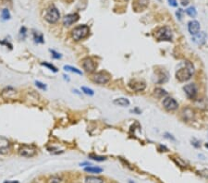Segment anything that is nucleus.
I'll return each instance as SVG.
<instances>
[{"mask_svg":"<svg viewBox=\"0 0 208 183\" xmlns=\"http://www.w3.org/2000/svg\"><path fill=\"white\" fill-rule=\"evenodd\" d=\"M193 71H194V69H193L192 64L189 61H184L180 65V68L177 70L176 78L181 82L187 81L191 78V76L193 74Z\"/></svg>","mask_w":208,"mask_h":183,"instance_id":"1","label":"nucleus"},{"mask_svg":"<svg viewBox=\"0 0 208 183\" xmlns=\"http://www.w3.org/2000/svg\"><path fill=\"white\" fill-rule=\"evenodd\" d=\"M89 32L90 30L87 25H80V26L75 27L72 30L71 35L75 41H81L87 37V35L89 34Z\"/></svg>","mask_w":208,"mask_h":183,"instance_id":"2","label":"nucleus"},{"mask_svg":"<svg viewBox=\"0 0 208 183\" xmlns=\"http://www.w3.org/2000/svg\"><path fill=\"white\" fill-rule=\"evenodd\" d=\"M155 38L158 41H171L172 40V31L169 27L164 26L159 28L155 33Z\"/></svg>","mask_w":208,"mask_h":183,"instance_id":"3","label":"nucleus"},{"mask_svg":"<svg viewBox=\"0 0 208 183\" xmlns=\"http://www.w3.org/2000/svg\"><path fill=\"white\" fill-rule=\"evenodd\" d=\"M59 18H60V13L55 6H51L47 9L45 16H44L45 20L48 21L49 23H56L59 20Z\"/></svg>","mask_w":208,"mask_h":183,"instance_id":"4","label":"nucleus"},{"mask_svg":"<svg viewBox=\"0 0 208 183\" xmlns=\"http://www.w3.org/2000/svg\"><path fill=\"white\" fill-rule=\"evenodd\" d=\"M19 154L24 157H33L36 155V148L33 145L23 144L19 149Z\"/></svg>","mask_w":208,"mask_h":183,"instance_id":"5","label":"nucleus"},{"mask_svg":"<svg viewBox=\"0 0 208 183\" xmlns=\"http://www.w3.org/2000/svg\"><path fill=\"white\" fill-rule=\"evenodd\" d=\"M92 80L98 84H105L110 81V75L105 71H100L93 75Z\"/></svg>","mask_w":208,"mask_h":183,"instance_id":"6","label":"nucleus"},{"mask_svg":"<svg viewBox=\"0 0 208 183\" xmlns=\"http://www.w3.org/2000/svg\"><path fill=\"white\" fill-rule=\"evenodd\" d=\"M183 90H184L188 98H190V99H195L196 98L197 94H198V89H197L196 84H194V83L186 84L183 87Z\"/></svg>","mask_w":208,"mask_h":183,"instance_id":"7","label":"nucleus"},{"mask_svg":"<svg viewBox=\"0 0 208 183\" xmlns=\"http://www.w3.org/2000/svg\"><path fill=\"white\" fill-rule=\"evenodd\" d=\"M163 105L167 111H175L179 107V104L172 97H166L163 100Z\"/></svg>","mask_w":208,"mask_h":183,"instance_id":"8","label":"nucleus"},{"mask_svg":"<svg viewBox=\"0 0 208 183\" xmlns=\"http://www.w3.org/2000/svg\"><path fill=\"white\" fill-rule=\"evenodd\" d=\"M83 68L85 69L86 72L92 73L96 69V64L92 58H86L83 60Z\"/></svg>","mask_w":208,"mask_h":183,"instance_id":"9","label":"nucleus"},{"mask_svg":"<svg viewBox=\"0 0 208 183\" xmlns=\"http://www.w3.org/2000/svg\"><path fill=\"white\" fill-rule=\"evenodd\" d=\"M10 150V142L9 141L3 137V136H0V154L1 155H5V154H8Z\"/></svg>","mask_w":208,"mask_h":183,"instance_id":"10","label":"nucleus"},{"mask_svg":"<svg viewBox=\"0 0 208 183\" xmlns=\"http://www.w3.org/2000/svg\"><path fill=\"white\" fill-rule=\"evenodd\" d=\"M188 31L191 35H195L200 32V23L197 20H191L188 23Z\"/></svg>","mask_w":208,"mask_h":183,"instance_id":"11","label":"nucleus"},{"mask_svg":"<svg viewBox=\"0 0 208 183\" xmlns=\"http://www.w3.org/2000/svg\"><path fill=\"white\" fill-rule=\"evenodd\" d=\"M129 86L130 87L131 90L135 92H142L145 89V82L141 81H133L129 83Z\"/></svg>","mask_w":208,"mask_h":183,"instance_id":"12","label":"nucleus"},{"mask_svg":"<svg viewBox=\"0 0 208 183\" xmlns=\"http://www.w3.org/2000/svg\"><path fill=\"white\" fill-rule=\"evenodd\" d=\"M15 94H16V91L12 87H7L1 93V96L5 99H12L14 98Z\"/></svg>","mask_w":208,"mask_h":183,"instance_id":"13","label":"nucleus"},{"mask_svg":"<svg viewBox=\"0 0 208 183\" xmlns=\"http://www.w3.org/2000/svg\"><path fill=\"white\" fill-rule=\"evenodd\" d=\"M78 20H79L78 14H76V13L75 14H68L63 18V24L65 26H69V25L73 24L74 22H76Z\"/></svg>","mask_w":208,"mask_h":183,"instance_id":"14","label":"nucleus"},{"mask_svg":"<svg viewBox=\"0 0 208 183\" xmlns=\"http://www.w3.org/2000/svg\"><path fill=\"white\" fill-rule=\"evenodd\" d=\"M205 40H206V34L204 32H199L197 34L192 35V41L199 45L203 44L205 42Z\"/></svg>","mask_w":208,"mask_h":183,"instance_id":"15","label":"nucleus"},{"mask_svg":"<svg viewBox=\"0 0 208 183\" xmlns=\"http://www.w3.org/2000/svg\"><path fill=\"white\" fill-rule=\"evenodd\" d=\"M113 103H114V104L119 105V106H129L130 104V102L129 101V99L124 98V97H120V98L115 99L113 101Z\"/></svg>","mask_w":208,"mask_h":183,"instance_id":"16","label":"nucleus"},{"mask_svg":"<svg viewBox=\"0 0 208 183\" xmlns=\"http://www.w3.org/2000/svg\"><path fill=\"white\" fill-rule=\"evenodd\" d=\"M84 171L89 172V173H94V174H99L103 171V169L98 166H88L84 168Z\"/></svg>","mask_w":208,"mask_h":183,"instance_id":"17","label":"nucleus"},{"mask_svg":"<svg viewBox=\"0 0 208 183\" xmlns=\"http://www.w3.org/2000/svg\"><path fill=\"white\" fill-rule=\"evenodd\" d=\"M166 94H167V93L162 88H155V95L157 98H162L163 96H166Z\"/></svg>","mask_w":208,"mask_h":183,"instance_id":"18","label":"nucleus"},{"mask_svg":"<svg viewBox=\"0 0 208 183\" xmlns=\"http://www.w3.org/2000/svg\"><path fill=\"white\" fill-rule=\"evenodd\" d=\"M85 183H103V180L96 177H87L85 179Z\"/></svg>","mask_w":208,"mask_h":183,"instance_id":"19","label":"nucleus"},{"mask_svg":"<svg viewBox=\"0 0 208 183\" xmlns=\"http://www.w3.org/2000/svg\"><path fill=\"white\" fill-rule=\"evenodd\" d=\"M33 40L35 41V43H43L44 40H43V34L39 33H33Z\"/></svg>","mask_w":208,"mask_h":183,"instance_id":"20","label":"nucleus"},{"mask_svg":"<svg viewBox=\"0 0 208 183\" xmlns=\"http://www.w3.org/2000/svg\"><path fill=\"white\" fill-rule=\"evenodd\" d=\"M64 69L67 70V71H70V72H73V73H77V74H79V75H83V72H82L80 69H76V68H73V67H71V66H65V67H64Z\"/></svg>","mask_w":208,"mask_h":183,"instance_id":"21","label":"nucleus"},{"mask_svg":"<svg viewBox=\"0 0 208 183\" xmlns=\"http://www.w3.org/2000/svg\"><path fill=\"white\" fill-rule=\"evenodd\" d=\"M186 13L190 17L194 18L197 15V10H196V8L194 7H190V8H188L187 9H186Z\"/></svg>","mask_w":208,"mask_h":183,"instance_id":"22","label":"nucleus"},{"mask_svg":"<svg viewBox=\"0 0 208 183\" xmlns=\"http://www.w3.org/2000/svg\"><path fill=\"white\" fill-rule=\"evenodd\" d=\"M89 157L92 158L93 160H95V161H98V162H102V161H104L106 158L104 156H99V155H95L94 154H91L89 155Z\"/></svg>","mask_w":208,"mask_h":183,"instance_id":"23","label":"nucleus"},{"mask_svg":"<svg viewBox=\"0 0 208 183\" xmlns=\"http://www.w3.org/2000/svg\"><path fill=\"white\" fill-rule=\"evenodd\" d=\"M48 183H62L63 180L61 178L58 177V176H54V177H51L49 180H48Z\"/></svg>","mask_w":208,"mask_h":183,"instance_id":"24","label":"nucleus"},{"mask_svg":"<svg viewBox=\"0 0 208 183\" xmlns=\"http://www.w3.org/2000/svg\"><path fill=\"white\" fill-rule=\"evenodd\" d=\"M42 66H44V67L48 68L50 70H52V71H54V72H58V69H57L54 65H52V64H50V63L43 62V63H42Z\"/></svg>","mask_w":208,"mask_h":183,"instance_id":"25","label":"nucleus"},{"mask_svg":"<svg viewBox=\"0 0 208 183\" xmlns=\"http://www.w3.org/2000/svg\"><path fill=\"white\" fill-rule=\"evenodd\" d=\"M2 18L4 20H9L10 19V13L8 11V9H3L2 10Z\"/></svg>","mask_w":208,"mask_h":183,"instance_id":"26","label":"nucleus"},{"mask_svg":"<svg viewBox=\"0 0 208 183\" xmlns=\"http://www.w3.org/2000/svg\"><path fill=\"white\" fill-rule=\"evenodd\" d=\"M82 91H83L85 94H88V95H94V92L92 89L87 88V87H84V86L82 87Z\"/></svg>","mask_w":208,"mask_h":183,"instance_id":"27","label":"nucleus"},{"mask_svg":"<svg viewBox=\"0 0 208 183\" xmlns=\"http://www.w3.org/2000/svg\"><path fill=\"white\" fill-rule=\"evenodd\" d=\"M50 52H51L52 57H53L54 58H56V59H59V58H61V55H60V54H58V53H57L55 50H50Z\"/></svg>","mask_w":208,"mask_h":183,"instance_id":"28","label":"nucleus"},{"mask_svg":"<svg viewBox=\"0 0 208 183\" xmlns=\"http://www.w3.org/2000/svg\"><path fill=\"white\" fill-rule=\"evenodd\" d=\"M35 84H36V86H37L38 88H40L41 90H46V85L43 84V83H42L40 81H36Z\"/></svg>","mask_w":208,"mask_h":183,"instance_id":"29","label":"nucleus"},{"mask_svg":"<svg viewBox=\"0 0 208 183\" xmlns=\"http://www.w3.org/2000/svg\"><path fill=\"white\" fill-rule=\"evenodd\" d=\"M169 5L172 6V7H177L178 6V3H177V0H167Z\"/></svg>","mask_w":208,"mask_h":183,"instance_id":"30","label":"nucleus"},{"mask_svg":"<svg viewBox=\"0 0 208 183\" xmlns=\"http://www.w3.org/2000/svg\"><path fill=\"white\" fill-rule=\"evenodd\" d=\"M165 136H166V138L171 139L172 141H175V138H174V137H172V135H171V134H169V133H166V134H165Z\"/></svg>","mask_w":208,"mask_h":183,"instance_id":"31","label":"nucleus"},{"mask_svg":"<svg viewBox=\"0 0 208 183\" xmlns=\"http://www.w3.org/2000/svg\"><path fill=\"white\" fill-rule=\"evenodd\" d=\"M180 14H181V9H179V10L177 11V16L179 17L180 20L181 19V15H180Z\"/></svg>","mask_w":208,"mask_h":183,"instance_id":"32","label":"nucleus"},{"mask_svg":"<svg viewBox=\"0 0 208 183\" xmlns=\"http://www.w3.org/2000/svg\"><path fill=\"white\" fill-rule=\"evenodd\" d=\"M4 183H19L18 181H6V182Z\"/></svg>","mask_w":208,"mask_h":183,"instance_id":"33","label":"nucleus"},{"mask_svg":"<svg viewBox=\"0 0 208 183\" xmlns=\"http://www.w3.org/2000/svg\"><path fill=\"white\" fill-rule=\"evenodd\" d=\"M129 183H134V182H132L131 180H129Z\"/></svg>","mask_w":208,"mask_h":183,"instance_id":"34","label":"nucleus"}]
</instances>
